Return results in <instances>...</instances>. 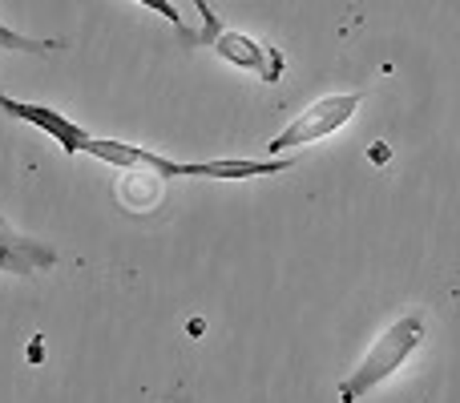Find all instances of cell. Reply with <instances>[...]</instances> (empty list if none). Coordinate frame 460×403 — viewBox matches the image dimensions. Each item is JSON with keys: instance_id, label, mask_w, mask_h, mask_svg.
Returning a JSON list of instances; mask_svg holds the SVG:
<instances>
[{"instance_id": "cell-2", "label": "cell", "mask_w": 460, "mask_h": 403, "mask_svg": "<svg viewBox=\"0 0 460 403\" xmlns=\"http://www.w3.org/2000/svg\"><path fill=\"white\" fill-rule=\"evenodd\" d=\"M420 343H424V311H412V315L396 319V323L372 343V351L364 355V364L340 383V399L359 403L367 391H376L384 380H392V375L404 367V359L420 351Z\"/></svg>"}, {"instance_id": "cell-7", "label": "cell", "mask_w": 460, "mask_h": 403, "mask_svg": "<svg viewBox=\"0 0 460 403\" xmlns=\"http://www.w3.org/2000/svg\"><path fill=\"white\" fill-rule=\"evenodd\" d=\"M0 48H16V53H32V57H49L61 48V40H40V37H24V32L8 29L0 21Z\"/></svg>"}, {"instance_id": "cell-8", "label": "cell", "mask_w": 460, "mask_h": 403, "mask_svg": "<svg viewBox=\"0 0 460 403\" xmlns=\"http://www.w3.org/2000/svg\"><path fill=\"white\" fill-rule=\"evenodd\" d=\"M190 4H194V13H199V21H202V29L194 32V45H210V40L223 32L218 29V13L210 8V0H190Z\"/></svg>"}, {"instance_id": "cell-4", "label": "cell", "mask_w": 460, "mask_h": 403, "mask_svg": "<svg viewBox=\"0 0 460 403\" xmlns=\"http://www.w3.org/2000/svg\"><path fill=\"white\" fill-rule=\"evenodd\" d=\"M0 113H8V118L24 121V126L40 129V134H49L57 145H61L65 153H85V142H89V129L77 126V121H69L65 113L49 110V105H32V101H16V97L0 93Z\"/></svg>"}, {"instance_id": "cell-9", "label": "cell", "mask_w": 460, "mask_h": 403, "mask_svg": "<svg viewBox=\"0 0 460 403\" xmlns=\"http://www.w3.org/2000/svg\"><path fill=\"white\" fill-rule=\"evenodd\" d=\"M134 4H146V8H154V13H158V16H166V21L178 29V37H182L186 45H194V29H186L182 13H178V8L170 4V0H134Z\"/></svg>"}, {"instance_id": "cell-1", "label": "cell", "mask_w": 460, "mask_h": 403, "mask_svg": "<svg viewBox=\"0 0 460 403\" xmlns=\"http://www.w3.org/2000/svg\"><path fill=\"white\" fill-rule=\"evenodd\" d=\"M85 153L105 166L118 170H150L154 178L170 182V178H215V182H230V178H270V174H287L295 170L291 158H270V162H174L162 153L146 150V145H126V142H110V137H89Z\"/></svg>"}, {"instance_id": "cell-3", "label": "cell", "mask_w": 460, "mask_h": 403, "mask_svg": "<svg viewBox=\"0 0 460 403\" xmlns=\"http://www.w3.org/2000/svg\"><path fill=\"white\" fill-rule=\"evenodd\" d=\"M359 101H364V89H356V93H335V97H323V101H311L307 110L299 113V118L291 121V126L283 129V134H275L267 142V150L283 153V150H299V145H315L319 137L335 134V129H343L351 118H356Z\"/></svg>"}, {"instance_id": "cell-6", "label": "cell", "mask_w": 460, "mask_h": 403, "mask_svg": "<svg viewBox=\"0 0 460 403\" xmlns=\"http://www.w3.org/2000/svg\"><path fill=\"white\" fill-rule=\"evenodd\" d=\"M57 262V250L37 238H24L0 218V270L4 275H37V270L53 267Z\"/></svg>"}, {"instance_id": "cell-5", "label": "cell", "mask_w": 460, "mask_h": 403, "mask_svg": "<svg viewBox=\"0 0 460 403\" xmlns=\"http://www.w3.org/2000/svg\"><path fill=\"white\" fill-rule=\"evenodd\" d=\"M210 48H215L226 65L254 73V77L267 81V85H275V81L283 77V69H287V61H283V53H279V48L262 45V40L246 37V32H218V37L210 40Z\"/></svg>"}]
</instances>
